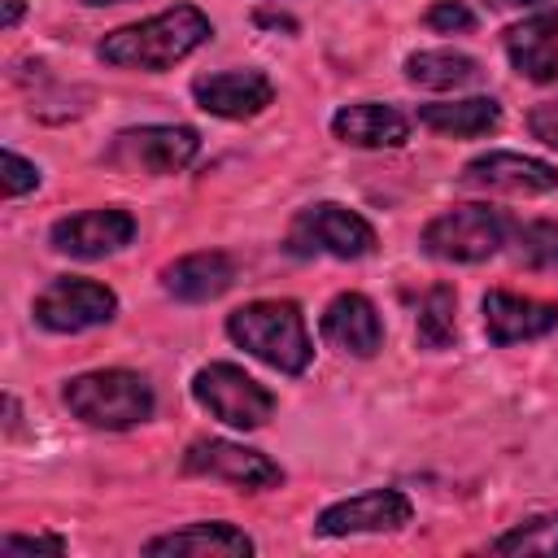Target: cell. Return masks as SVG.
I'll return each mask as SVG.
<instances>
[{"label": "cell", "instance_id": "cell-28", "mask_svg": "<svg viewBox=\"0 0 558 558\" xmlns=\"http://www.w3.org/2000/svg\"><path fill=\"white\" fill-rule=\"evenodd\" d=\"M4 554H35V549H48V554H61L65 541L61 536H4L0 541Z\"/></svg>", "mask_w": 558, "mask_h": 558}, {"label": "cell", "instance_id": "cell-1", "mask_svg": "<svg viewBox=\"0 0 558 558\" xmlns=\"http://www.w3.org/2000/svg\"><path fill=\"white\" fill-rule=\"evenodd\" d=\"M214 35L209 17L192 4H174L148 22H135V26H122L113 35L100 39V61L118 65V70H148V74H161L170 65H179L187 52H196L205 39Z\"/></svg>", "mask_w": 558, "mask_h": 558}, {"label": "cell", "instance_id": "cell-5", "mask_svg": "<svg viewBox=\"0 0 558 558\" xmlns=\"http://www.w3.org/2000/svg\"><path fill=\"white\" fill-rule=\"evenodd\" d=\"M288 248L296 257H310V253H327V257H340V262H353V257H366L375 253V227L336 205V201H318V205H305L292 227H288Z\"/></svg>", "mask_w": 558, "mask_h": 558}, {"label": "cell", "instance_id": "cell-4", "mask_svg": "<svg viewBox=\"0 0 558 558\" xmlns=\"http://www.w3.org/2000/svg\"><path fill=\"white\" fill-rule=\"evenodd\" d=\"M192 397L201 410H209L218 423L253 432L275 414V392L266 384H257L253 375H244L231 362H209L192 375Z\"/></svg>", "mask_w": 558, "mask_h": 558}, {"label": "cell", "instance_id": "cell-25", "mask_svg": "<svg viewBox=\"0 0 558 558\" xmlns=\"http://www.w3.org/2000/svg\"><path fill=\"white\" fill-rule=\"evenodd\" d=\"M427 26L440 31V35H453V31H471L475 26V13L462 4V0H436L427 9Z\"/></svg>", "mask_w": 558, "mask_h": 558}, {"label": "cell", "instance_id": "cell-18", "mask_svg": "<svg viewBox=\"0 0 558 558\" xmlns=\"http://www.w3.org/2000/svg\"><path fill=\"white\" fill-rule=\"evenodd\" d=\"M331 135L340 144H353V148H397V144H405L410 122L392 105L357 100V105H344L331 118Z\"/></svg>", "mask_w": 558, "mask_h": 558}, {"label": "cell", "instance_id": "cell-11", "mask_svg": "<svg viewBox=\"0 0 558 558\" xmlns=\"http://www.w3.org/2000/svg\"><path fill=\"white\" fill-rule=\"evenodd\" d=\"M410 523V501L397 488H371L327 506L314 523L318 536H357V532H397Z\"/></svg>", "mask_w": 558, "mask_h": 558}, {"label": "cell", "instance_id": "cell-14", "mask_svg": "<svg viewBox=\"0 0 558 558\" xmlns=\"http://www.w3.org/2000/svg\"><path fill=\"white\" fill-rule=\"evenodd\" d=\"M484 327L493 344H519V340H536L545 331L558 327V305L554 301H536V296H519V292H488L484 296Z\"/></svg>", "mask_w": 558, "mask_h": 558}, {"label": "cell", "instance_id": "cell-2", "mask_svg": "<svg viewBox=\"0 0 558 558\" xmlns=\"http://www.w3.org/2000/svg\"><path fill=\"white\" fill-rule=\"evenodd\" d=\"M227 336L244 353H253L257 362L283 371V375H301L314 357V344H310L296 301H248L227 314Z\"/></svg>", "mask_w": 558, "mask_h": 558}, {"label": "cell", "instance_id": "cell-23", "mask_svg": "<svg viewBox=\"0 0 558 558\" xmlns=\"http://www.w3.org/2000/svg\"><path fill=\"white\" fill-rule=\"evenodd\" d=\"M497 554H558V510L532 514L493 541Z\"/></svg>", "mask_w": 558, "mask_h": 558}, {"label": "cell", "instance_id": "cell-31", "mask_svg": "<svg viewBox=\"0 0 558 558\" xmlns=\"http://www.w3.org/2000/svg\"><path fill=\"white\" fill-rule=\"evenodd\" d=\"M83 4H126V0H83Z\"/></svg>", "mask_w": 558, "mask_h": 558}, {"label": "cell", "instance_id": "cell-3", "mask_svg": "<svg viewBox=\"0 0 558 558\" xmlns=\"http://www.w3.org/2000/svg\"><path fill=\"white\" fill-rule=\"evenodd\" d=\"M61 397H65L74 418H83L87 427H105V432H126V427L153 418V388L135 371H87V375H74L61 388Z\"/></svg>", "mask_w": 558, "mask_h": 558}, {"label": "cell", "instance_id": "cell-7", "mask_svg": "<svg viewBox=\"0 0 558 558\" xmlns=\"http://www.w3.org/2000/svg\"><path fill=\"white\" fill-rule=\"evenodd\" d=\"M201 153V135L192 126H131L109 144V166L131 174H174L192 166Z\"/></svg>", "mask_w": 558, "mask_h": 558}, {"label": "cell", "instance_id": "cell-9", "mask_svg": "<svg viewBox=\"0 0 558 558\" xmlns=\"http://www.w3.org/2000/svg\"><path fill=\"white\" fill-rule=\"evenodd\" d=\"M183 471L187 475H214V480H227L244 493H262V488H279L283 484V471L257 453V449H244L235 440H192L187 453H183Z\"/></svg>", "mask_w": 558, "mask_h": 558}, {"label": "cell", "instance_id": "cell-24", "mask_svg": "<svg viewBox=\"0 0 558 558\" xmlns=\"http://www.w3.org/2000/svg\"><path fill=\"white\" fill-rule=\"evenodd\" d=\"M514 257L532 270H558V222H523L514 231Z\"/></svg>", "mask_w": 558, "mask_h": 558}, {"label": "cell", "instance_id": "cell-6", "mask_svg": "<svg viewBox=\"0 0 558 558\" xmlns=\"http://www.w3.org/2000/svg\"><path fill=\"white\" fill-rule=\"evenodd\" d=\"M506 244V218L488 205H453L423 227V253L440 262H484Z\"/></svg>", "mask_w": 558, "mask_h": 558}, {"label": "cell", "instance_id": "cell-29", "mask_svg": "<svg viewBox=\"0 0 558 558\" xmlns=\"http://www.w3.org/2000/svg\"><path fill=\"white\" fill-rule=\"evenodd\" d=\"M22 17V0H4V26H13Z\"/></svg>", "mask_w": 558, "mask_h": 558}, {"label": "cell", "instance_id": "cell-15", "mask_svg": "<svg viewBox=\"0 0 558 558\" xmlns=\"http://www.w3.org/2000/svg\"><path fill=\"white\" fill-rule=\"evenodd\" d=\"M323 340L349 357H371L384 344V323L362 292H340L323 310Z\"/></svg>", "mask_w": 558, "mask_h": 558}, {"label": "cell", "instance_id": "cell-20", "mask_svg": "<svg viewBox=\"0 0 558 558\" xmlns=\"http://www.w3.org/2000/svg\"><path fill=\"white\" fill-rule=\"evenodd\" d=\"M418 122L432 126L436 135H453V140H475L501 126V105L493 96H466V100H436V105H418Z\"/></svg>", "mask_w": 558, "mask_h": 558}, {"label": "cell", "instance_id": "cell-16", "mask_svg": "<svg viewBox=\"0 0 558 558\" xmlns=\"http://www.w3.org/2000/svg\"><path fill=\"white\" fill-rule=\"evenodd\" d=\"M148 558H170V554H183V558H248L253 554V541L231 527V523H192V527H179V532H166V536H153L144 545Z\"/></svg>", "mask_w": 558, "mask_h": 558}, {"label": "cell", "instance_id": "cell-12", "mask_svg": "<svg viewBox=\"0 0 558 558\" xmlns=\"http://www.w3.org/2000/svg\"><path fill=\"white\" fill-rule=\"evenodd\" d=\"M462 183L484 187V192L541 196V192L558 187V170L549 161H536V157H523V153H484V157L462 166Z\"/></svg>", "mask_w": 558, "mask_h": 558}, {"label": "cell", "instance_id": "cell-17", "mask_svg": "<svg viewBox=\"0 0 558 558\" xmlns=\"http://www.w3.org/2000/svg\"><path fill=\"white\" fill-rule=\"evenodd\" d=\"M510 65L532 83H558V13H536L506 31Z\"/></svg>", "mask_w": 558, "mask_h": 558}, {"label": "cell", "instance_id": "cell-10", "mask_svg": "<svg viewBox=\"0 0 558 558\" xmlns=\"http://www.w3.org/2000/svg\"><path fill=\"white\" fill-rule=\"evenodd\" d=\"M131 235H135V218L126 209H113V205L57 218L52 231H48V240H52L57 253L83 257V262L105 257V253H118L122 244H131Z\"/></svg>", "mask_w": 558, "mask_h": 558}, {"label": "cell", "instance_id": "cell-19", "mask_svg": "<svg viewBox=\"0 0 558 558\" xmlns=\"http://www.w3.org/2000/svg\"><path fill=\"white\" fill-rule=\"evenodd\" d=\"M231 283H235V262L227 253H218V248L187 253V257H179V262H170L161 270V288L170 296H179V301H214Z\"/></svg>", "mask_w": 558, "mask_h": 558}, {"label": "cell", "instance_id": "cell-26", "mask_svg": "<svg viewBox=\"0 0 558 558\" xmlns=\"http://www.w3.org/2000/svg\"><path fill=\"white\" fill-rule=\"evenodd\" d=\"M0 166H4V196H22V192H31V187H39V170H35V161H26V157H17L13 148H4V157H0Z\"/></svg>", "mask_w": 558, "mask_h": 558}, {"label": "cell", "instance_id": "cell-13", "mask_svg": "<svg viewBox=\"0 0 558 558\" xmlns=\"http://www.w3.org/2000/svg\"><path fill=\"white\" fill-rule=\"evenodd\" d=\"M192 96L205 113L240 122V118H257L275 100V87L262 70H222V74H201L192 83Z\"/></svg>", "mask_w": 558, "mask_h": 558}, {"label": "cell", "instance_id": "cell-27", "mask_svg": "<svg viewBox=\"0 0 558 558\" xmlns=\"http://www.w3.org/2000/svg\"><path fill=\"white\" fill-rule=\"evenodd\" d=\"M527 131H532L541 144L558 148V100H541V105H532V113H527Z\"/></svg>", "mask_w": 558, "mask_h": 558}, {"label": "cell", "instance_id": "cell-21", "mask_svg": "<svg viewBox=\"0 0 558 558\" xmlns=\"http://www.w3.org/2000/svg\"><path fill=\"white\" fill-rule=\"evenodd\" d=\"M405 78L418 83V87H432V92H449V87L475 83L480 61L466 57V52H453V48H427V52L405 57Z\"/></svg>", "mask_w": 558, "mask_h": 558}, {"label": "cell", "instance_id": "cell-8", "mask_svg": "<svg viewBox=\"0 0 558 558\" xmlns=\"http://www.w3.org/2000/svg\"><path fill=\"white\" fill-rule=\"evenodd\" d=\"M113 310H118V296H113L105 283H96V279H74V275L52 279V283L35 296V305H31V314H35L39 327H48V331H70V336L109 323Z\"/></svg>", "mask_w": 558, "mask_h": 558}, {"label": "cell", "instance_id": "cell-22", "mask_svg": "<svg viewBox=\"0 0 558 558\" xmlns=\"http://www.w3.org/2000/svg\"><path fill=\"white\" fill-rule=\"evenodd\" d=\"M453 288L449 283H436L427 288V296L418 301V323H414V336L423 349H449L453 344Z\"/></svg>", "mask_w": 558, "mask_h": 558}, {"label": "cell", "instance_id": "cell-30", "mask_svg": "<svg viewBox=\"0 0 558 558\" xmlns=\"http://www.w3.org/2000/svg\"><path fill=\"white\" fill-rule=\"evenodd\" d=\"M493 4H501V9H514L519 4L523 9V4H541V0H493Z\"/></svg>", "mask_w": 558, "mask_h": 558}]
</instances>
